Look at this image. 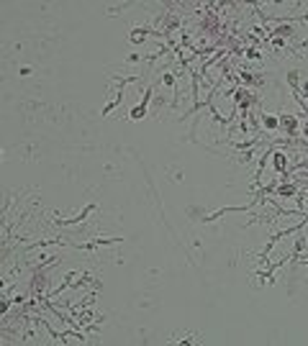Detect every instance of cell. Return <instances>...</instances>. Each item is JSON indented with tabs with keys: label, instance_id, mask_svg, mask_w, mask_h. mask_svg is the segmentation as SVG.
Instances as JSON below:
<instances>
[{
	"label": "cell",
	"instance_id": "cell-1",
	"mask_svg": "<svg viewBox=\"0 0 308 346\" xmlns=\"http://www.w3.org/2000/svg\"><path fill=\"white\" fill-rule=\"evenodd\" d=\"M123 236H113V238H95V241H90V244H77L80 249H85V251H93V249H98V246H111V244H119Z\"/></svg>",
	"mask_w": 308,
	"mask_h": 346
},
{
	"label": "cell",
	"instance_id": "cell-2",
	"mask_svg": "<svg viewBox=\"0 0 308 346\" xmlns=\"http://www.w3.org/2000/svg\"><path fill=\"white\" fill-rule=\"evenodd\" d=\"M93 210H95V205L90 203V205H87V208L82 210V213H80V216H75V218H57L54 223H57V226H72V223H80V221H85V216H87V213H93Z\"/></svg>",
	"mask_w": 308,
	"mask_h": 346
},
{
	"label": "cell",
	"instance_id": "cell-3",
	"mask_svg": "<svg viewBox=\"0 0 308 346\" xmlns=\"http://www.w3.org/2000/svg\"><path fill=\"white\" fill-rule=\"evenodd\" d=\"M149 95H152V90H146V93H144V100H141V105H136V108L131 111V118H134V121L144 118V113H146V103H149Z\"/></svg>",
	"mask_w": 308,
	"mask_h": 346
}]
</instances>
